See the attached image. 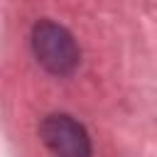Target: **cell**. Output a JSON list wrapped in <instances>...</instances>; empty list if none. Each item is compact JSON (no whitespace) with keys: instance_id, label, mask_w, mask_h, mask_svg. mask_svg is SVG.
I'll list each match as a JSON object with an SVG mask.
<instances>
[{"instance_id":"cell-1","label":"cell","mask_w":157,"mask_h":157,"mask_svg":"<svg viewBox=\"0 0 157 157\" xmlns=\"http://www.w3.org/2000/svg\"><path fill=\"white\" fill-rule=\"evenodd\" d=\"M29 47H32L37 64L52 76H69L81 64V49L74 34L59 22L39 20L32 27Z\"/></svg>"},{"instance_id":"cell-2","label":"cell","mask_w":157,"mask_h":157,"mask_svg":"<svg viewBox=\"0 0 157 157\" xmlns=\"http://www.w3.org/2000/svg\"><path fill=\"white\" fill-rule=\"evenodd\" d=\"M39 140L54 157H91L93 145L83 123L69 113H49L39 123Z\"/></svg>"}]
</instances>
